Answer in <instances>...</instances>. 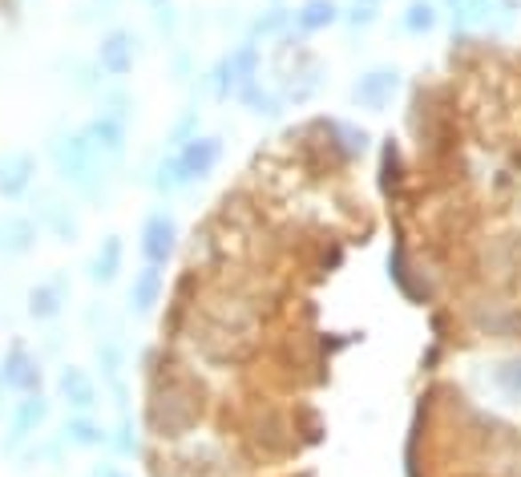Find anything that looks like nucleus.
Listing matches in <instances>:
<instances>
[{
    "instance_id": "nucleus-3",
    "label": "nucleus",
    "mask_w": 521,
    "mask_h": 477,
    "mask_svg": "<svg viewBox=\"0 0 521 477\" xmlns=\"http://www.w3.org/2000/svg\"><path fill=\"white\" fill-rule=\"evenodd\" d=\"M259 65H263V49H259L255 41H239L230 53H222L219 61L211 65L203 85L211 89L214 101H230V98H239L243 89L259 77Z\"/></svg>"
},
{
    "instance_id": "nucleus-6",
    "label": "nucleus",
    "mask_w": 521,
    "mask_h": 477,
    "mask_svg": "<svg viewBox=\"0 0 521 477\" xmlns=\"http://www.w3.org/2000/svg\"><path fill=\"white\" fill-rule=\"evenodd\" d=\"M178 219L166 211V206H154L146 219H141V230H138V251L146 263L154 267H166L170 259L178 255Z\"/></svg>"
},
{
    "instance_id": "nucleus-12",
    "label": "nucleus",
    "mask_w": 521,
    "mask_h": 477,
    "mask_svg": "<svg viewBox=\"0 0 521 477\" xmlns=\"http://www.w3.org/2000/svg\"><path fill=\"white\" fill-rule=\"evenodd\" d=\"M57 397L65 400L69 413H93V408L101 405L98 380H93L89 368H81V364H65V368L57 372Z\"/></svg>"
},
{
    "instance_id": "nucleus-22",
    "label": "nucleus",
    "mask_w": 521,
    "mask_h": 477,
    "mask_svg": "<svg viewBox=\"0 0 521 477\" xmlns=\"http://www.w3.org/2000/svg\"><path fill=\"white\" fill-rule=\"evenodd\" d=\"M295 28V9H267L247 25V41H283Z\"/></svg>"
},
{
    "instance_id": "nucleus-20",
    "label": "nucleus",
    "mask_w": 521,
    "mask_h": 477,
    "mask_svg": "<svg viewBox=\"0 0 521 477\" xmlns=\"http://www.w3.org/2000/svg\"><path fill=\"white\" fill-rule=\"evenodd\" d=\"M336 20H340L336 0H303L295 9V36H316L324 28H332Z\"/></svg>"
},
{
    "instance_id": "nucleus-17",
    "label": "nucleus",
    "mask_w": 521,
    "mask_h": 477,
    "mask_svg": "<svg viewBox=\"0 0 521 477\" xmlns=\"http://www.w3.org/2000/svg\"><path fill=\"white\" fill-rule=\"evenodd\" d=\"M109 437V424H101L93 413H69L61 424V441L69 449H106Z\"/></svg>"
},
{
    "instance_id": "nucleus-32",
    "label": "nucleus",
    "mask_w": 521,
    "mask_h": 477,
    "mask_svg": "<svg viewBox=\"0 0 521 477\" xmlns=\"http://www.w3.org/2000/svg\"><path fill=\"white\" fill-rule=\"evenodd\" d=\"M174 73H178V81H186V77H190V53H186V49L174 57Z\"/></svg>"
},
{
    "instance_id": "nucleus-16",
    "label": "nucleus",
    "mask_w": 521,
    "mask_h": 477,
    "mask_svg": "<svg viewBox=\"0 0 521 477\" xmlns=\"http://www.w3.org/2000/svg\"><path fill=\"white\" fill-rule=\"evenodd\" d=\"M400 89V73L397 69H368L360 81L352 85V101L360 109H372V114H381L384 106L392 101V93Z\"/></svg>"
},
{
    "instance_id": "nucleus-10",
    "label": "nucleus",
    "mask_w": 521,
    "mask_h": 477,
    "mask_svg": "<svg viewBox=\"0 0 521 477\" xmlns=\"http://www.w3.org/2000/svg\"><path fill=\"white\" fill-rule=\"evenodd\" d=\"M69 292H73V283H69V275H65V271L49 275V279H41V283H33V287H28V295H25L28 319H36V324H53V319L65 311V303H69Z\"/></svg>"
},
{
    "instance_id": "nucleus-19",
    "label": "nucleus",
    "mask_w": 521,
    "mask_h": 477,
    "mask_svg": "<svg viewBox=\"0 0 521 477\" xmlns=\"http://www.w3.org/2000/svg\"><path fill=\"white\" fill-rule=\"evenodd\" d=\"M122 267H125V243H122V235H106V238H101V247H98V255L89 259V283L109 287V283H117Z\"/></svg>"
},
{
    "instance_id": "nucleus-25",
    "label": "nucleus",
    "mask_w": 521,
    "mask_h": 477,
    "mask_svg": "<svg viewBox=\"0 0 521 477\" xmlns=\"http://www.w3.org/2000/svg\"><path fill=\"white\" fill-rule=\"evenodd\" d=\"M381 190L389 198L400 190V150H397V141H392V138H389V146H384V158H381Z\"/></svg>"
},
{
    "instance_id": "nucleus-33",
    "label": "nucleus",
    "mask_w": 521,
    "mask_h": 477,
    "mask_svg": "<svg viewBox=\"0 0 521 477\" xmlns=\"http://www.w3.org/2000/svg\"><path fill=\"white\" fill-rule=\"evenodd\" d=\"M9 397H12V392H9V384H4V380H0V424H4V421H9Z\"/></svg>"
},
{
    "instance_id": "nucleus-5",
    "label": "nucleus",
    "mask_w": 521,
    "mask_h": 477,
    "mask_svg": "<svg viewBox=\"0 0 521 477\" xmlns=\"http://www.w3.org/2000/svg\"><path fill=\"white\" fill-rule=\"evenodd\" d=\"M33 219L41 227V235H53L57 243H77L81 238V214L73 206V198H65L61 190H33Z\"/></svg>"
},
{
    "instance_id": "nucleus-29",
    "label": "nucleus",
    "mask_w": 521,
    "mask_h": 477,
    "mask_svg": "<svg viewBox=\"0 0 521 477\" xmlns=\"http://www.w3.org/2000/svg\"><path fill=\"white\" fill-rule=\"evenodd\" d=\"M154 25H158V33L174 36L178 33V9H174V4H166V9H154Z\"/></svg>"
},
{
    "instance_id": "nucleus-4",
    "label": "nucleus",
    "mask_w": 521,
    "mask_h": 477,
    "mask_svg": "<svg viewBox=\"0 0 521 477\" xmlns=\"http://www.w3.org/2000/svg\"><path fill=\"white\" fill-rule=\"evenodd\" d=\"M49 413H53V405H49V397H44V392H28V397L12 400L9 421H4V437H0V453L17 457L28 441H36V437H41V429L49 424Z\"/></svg>"
},
{
    "instance_id": "nucleus-28",
    "label": "nucleus",
    "mask_w": 521,
    "mask_h": 477,
    "mask_svg": "<svg viewBox=\"0 0 521 477\" xmlns=\"http://www.w3.org/2000/svg\"><path fill=\"white\" fill-rule=\"evenodd\" d=\"M405 28H408V33H433V28H437V9L429 4V0H416V4H408Z\"/></svg>"
},
{
    "instance_id": "nucleus-26",
    "label": "nucleus",
    "mask_w": 521,
    "mask_h": 477,
    "mask_svg": "<svg viewBox=\"0 0 521 477\" xmlns=\"http://www.w3.org/2000/svg\"><path fill=\"white\" fill-rule=\"evenodd\" d=\"M493 380H497V389H501L509 400H521V356H513V360L497 364Z\"/></svg>"
},
{
    "instance_id": "nucleus-23",
    "label": "nucleus",
    "mask_w": 521,
    "mask_h": 477,
    "mask_svg": "<svg viewBox=\"0 0 521 477\" xmlns=\"http://www.w3.org/2000/svg\"><path fill=\"white\" fill-rule=\"evenodd\" d=\"M109 445H114V453H122V457H133V453H141V437H138V424H133V413H117V424L109 429Z\"/></svg>"
},
{
    "instance_id": "nucleus-21",
    "label": "nucleus",
    "mask_w": 521,
    "mask_h": 477,
    "mask_svg": "<svg viewBox=\"0 0 521 477\" xmlns=\"http://www.w3.org/2000/svg\"><path fill=\"white\" fill-rule=\"evenodd\" d=\"M243 109H247V114H255V117H267V122H275V117L283 114V106H287V101H283V93L279 89H271V85H263V77H255L251 81L247 89H243L239 98Z\"/></svg>"
},
{
    "instance_id": "nucleus-14",
    "label": "nucleus",
    "mask_w": 521,
    "mask_h": 477,
    "mask_svg": "<svg viewBox=\"0 0 521 477\" xmlns=\"http://www.w3.org/2000/svg\"><path fill=\"white\" fill-rule=\"evenodd\" d=\"M162 295H166V271L154 267V263H141L138 271H133L130 292H125L130 311L133 316H154V308L162 303Z\"/></svg>"
},
{
    "instance_id": "nucleus-1",
    "label": "nucleus",
    "mask_w": 521,
    "mask_h": 477,
    "mask_svg": "<svg viewBox=\"0 0 521 477\" xmlns=\"http://www.w3.org/2000/svg\"><path fill=\"white\" fill-rule=\"evenodd\" d=\"M146 413H141V424L146 433L162 445H174L186 441L190 433H198L206 413V392L195 376H186L182 364L174 356H166V364H154V352L146 356Z\"/></svg>"
},
{
    "instance_id": "nucleus-9",
    "label": "nucleus",
    "mask_w": 521,
    "mask_h": 477,
    "mask_svg": "<svg viewBox=\"0 0 521 477\" xmlns=\"http://www.w3.org/2000/svg\"><path fill=\"white\" fill-rule=\"evenodd\" d=\"M138 57H141V36L125 25H114L101 33V44H98V57H93V61L101 65V73H106L109 81H122L133 73Z\"/></svg>"
},
{
    "instance_id": "nucleus-24",
    "label": "nucleus",
    "mask_w": 521,
    "mask_h": 477,
    "mask_svg": "<svg viewBox=\"0 0 521 477\" xmlns=\"http://www.w3.org/2000/svg\"><path fill=\"white\" fill-rule=\"evenodd\" d=\"M292 429L300 433V445H316L324 437V424H319V413L311 405H295L292 408Z\"/></svg>"
},
{
    "instance_id": "nucleus-27",
    "label": "nucleus",
    "mask_w": 521,
    "mask_h": 477,
    "mask_svg": "<svg viewBox=\"0 0 521 477\" xmlns=\"http://www.w3.org/2000/svg\"><path fill=\"white\" fill-rule=\"evenodd\" d=\"M198 133H203L198 130V109H186V114L174 122V130L166 133V150H182L186 141L198 138Z\"/></svg>"
},
{
    "instance_id": "nucleus-8",
    "label": "nucleus",
    "mask_w": 521,
    "mask_h": 477,
    "mask_svg": "<svg viewBox=\"0 0 521 477\" xmlns=\"http://www.w3.org/2000/svg\"><path fill=\"white\" fill-rule=\"evenodd\" d=\"M0 380L9 384L12 397L44 392V368H41V356L28 352L25 340H9V348H4V356H0Z\"/></svg>"
},
{
    "instance_id": "nucleus-7",
    "label": "nucleus",
    "mask_w": 521,
    "mask_h": 477,
    "mask_svg": "<svg viewBox=\"0 0 521 477\" xmlns=\"http://www.w3.org/2000/svg\"><path fill=\"white\" fill-rule=\"evenodd\" d=\"M174 154V170H178V182L195 186V182H206L214 174V166L222 162V138L219 133H198L182 146V150H170Z\"/></svg>"
},
{
    "instance_id": "nucleus-13",
    "label": "nucleus",
    "mask_w": 521,
    "mask_h": 477,
    "mask_svg": "<svg viewBox=\"0 0 521 477\" xmlns=\"http://www.w3.org/2000/svg\"><path fill=\"white\" fill-rule=\"evenodd\" d=\"M36 190V158L28 150H9L0 154V198L4 203H20Z\"/></svg>"
},
{
    "instance_id": "nucleus-11",
    "label": "nucleus",
    "mask_w": 521,
    "mask_h": 477,
    "mask_svg": "<svg viewBox=\"0 0 521 477\" xmlns=\"http://www.w3.org/2000/svg\"><path fill=\"white\" fill-rule=\"evenodd\" d=\"M81 130H85V138L93 141V150H98L106 162H114V166L125 158V150H130V122L106 114V109H98Z\"/></svg>"
},
{
    "instance_id": "nucleus-2",
    "label": "nucleus",
    "mask_w": 521,
    "mask_h": 477,
    "mask_svg": "<svg viewBox=\"0 0 521 477\" xmlns=\"http://www.w3.org/2000/svg\"><path fill=\"white\" fill-rule=\"evenodd\" d=\"M49 158H53V170L65 186L81 203H106L109 198V170L114 162H106L93 141L85 138V130H65V133H53L49 138Z\"/></svg>"
},
{
    "instance_id": "nucleus-15",
    "label": "nucleus",
    "mask_w": 521,
    "mask_h": 477,
    "mask_svg": "<svg viewBox=\"0 0 521 477\" xmlns=\"http://www.w3.org/2000/svg\"><path fill=\"white\" fill-rule=\"evenodd\" d=\"M36 238H41V227L33 214H0V255L4 259H25L28 251H36Z\"/></svg>"
},
{
    "instance_id": "nucleus-18",
    "label": "nucleus",
    "mask_w": 521,
    "mask_h": 477,
    "mask_svg": "<svg viewBox=\"0 0 521 477\" xmlns=\"http://www.w3.org/2000/svg\"><path fill=\"white\" fill-rule=\"evenodd\" d=\"M93 360H98L101 384H106L109 392L125 389V344H122V336H117V332L93 340Z\"/></svg>"
},
{
    "instance_id": "nucleus-34",
    "label": "nucleus",
    "mask_w": 521,
    "mask_h": 477,
    "mask_svg": "<svg viewBox=\"0 0 521 477\" xmlns=\"http://www.w3.org/2000/svg\"><path fill=\"white\" fill-rule=\"evenodd\" d=\"M146 4H150V9H166L170 0H146Z\"/></svg>"
},
{
    "instance_id": "nucleus-30",
    "label": "nucleus",
    "mask_w": 521,
    "mask_h": 477,
    "mask_svg": "<svg viewBox=\"0 0 521 477\" xmlns=\"http://www.w3.org/2000/svg\"><path fill=\"white\" fill-rule=\"evenodd\" d=\"M348 25L352 28H368V25H376V4H356L352 12H348Z\"/></svg>"
},
{
    "instance_id": "nucleus-31",
    "label": "nucleus",
    "mask_w": 521,
    "mask_h": 477,
    "mask_svg": "<svg viewBox=\"0 0 521 477\" xmlns=\"http://www.w3.org/2000/svg\"><path fill=\"white\" fill-rule=\"evenodd\" d=\"M89 477H133V473H125V469H122V465H114V461H98Z\"/></svg>"
}]
</instances>
